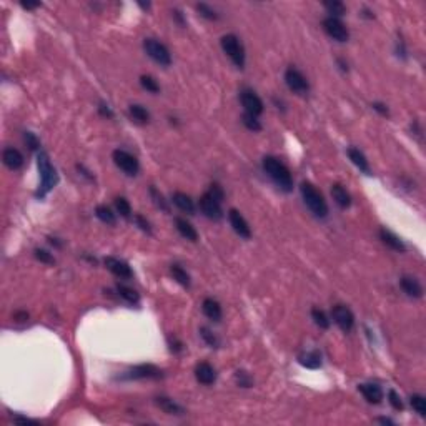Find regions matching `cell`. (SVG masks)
<instances>
[{"label":"cell","instance_id":"1","mask_svg":"<svg viewBox=\"0 0 426 426\" xmlns=\"http://www.w3.org/2000/svg\"><path fill=\"white\" fill-rule=\"evenodd\" d=\"M263 170L268 173V177L278 185L280 190L292 192L293 190V178L290 170L285 166L278 158L275 157H265L263 158Z\"/></svg>","mask_w":426,"mask_h":426},{"label":"cell","instance_id":"2","mask_svg":"<svg viewBox=\"0 0 426 426\" xmlns=\"http://www.w3.org/2000/svg\"><path fill=\"white\" fill-rule=\"evenodd\" d=\"M37 166H38V173H40V190H38V197H45L48 192L52 190L57 182H59V177H57V172L50 162V157H48L47 152H40L37 155Z\"/></svg>","mask_w":426,"mask_h":426},{"label":"cell","instance_id":"3","mask_svg":"<svg viewBox=\"0 0 426 426\" xmlns=\"http://www.w3.org/2000/svg\"><path fill=\"white\" fill-rule=\"evenodd\" d=\"M300 192L305 205L311 210V213L318 218H325L328 215V205L325 201L323 195L310 182H303L300 185Z\"/></svg>","mask_w":426,"mask_h":426},{"label":"cell","instance_id":"4","mask_svg":"<svg viewBox=\"0 0 426 426\" xmlns=\"http://www.w3.org/2000/svg\"><path fill=\"white\" fill-rule=\"evenodd\" d=\"M220 43H222L223 52L230 57L231 62L238 68H243L245 67V48L241 45V42L238 40V37L233 33L223 35Z\"/></svg>","mask_w":426,"mask_h":426},{"label":"cell","instance_id":"5","mask_svg":"<svg viewBox=\"0 0 426 426\" xmlns=\"http://www.w3.org/2000/svg\"><path fill=\"white\" fill-rule=\"evenodd\" d=\"M143 48L152 60H155V62L160 64L162 67H170V64H172V55H170L168 48H166L162 42L155 40V38H145Z\"/></svg>","mask_w":426,"mask_h":426},{"label":"cell","instance_id":"6","mask_svg":"<svg viewBox=\"0 0 426 426\" xmlns=\"http://www.w3.org/2000/svg\"><path fill=\"white\" fill-rule=\"evenodd\" d=\"M164 378V371L155 364H137L122 376V380H158Z\"/></svg>","mask_w":426,"mask_h":426},{"label":"cell","instance_id":"7","mask_svg":"<svg viewBox=\"0 0 426 426\" xmlns=\"http://www.w3.org/2000/svg\"><path fill=\"white\" fill-rule=\"evenodd\" d=\"M112 157H113L115 165L122 170V172H125L127 175H130V177H133V175L138 173L140 164H138L137 158L131 155V153L125 152V150H120V148H118V150L113 152Z\"/></svg>","mask_w":426,"mask_h":426},{"label":"cell","instance_id":"8","mask_svg":"<svg viewBox=\"0 0 426 426\" xmlns=\"http://www.w3.org/2000/svg\"><path fill=\"white\" fill-rule=\"evenodd\" d=\"M285 82H287L288 89L298 95H305L306 92L310 90V83L306 80V77L303 75L300 70H296L293 67H290L287 72H285Z\"/></svg>","mask_w":426,"mask_h":426},{"label":"cell","instance_id":"9","mask_svg":"<svg viewBox=\"0 0 426 426\" xmlns=\"http://www.w3.org/2000/svg\"><path fill=\"white\" fill-rule=\"evenodd\" d=\"M200 210L205 213L206 218L210 220H222L223 218V210H222V201H218L217 198H213L208 192L203 193L200 198Z\"/></svg>","mask_w":426,"mask_h":426},{"label":"cell","instance_id":"10","mask_svg":"<svg viewBox=\"0 0 426 426\" xmlns=\"http://www.w3.org/2000/svg\"><path fill=\"white\" fill-rule=\"evenodd\" d=\"M323 29L333 40L336 42H346L350 38V32L348 29L345 27V24L340 19H335V17H327L323 20Z\"/></svg>","mask_w":426,"mask_h":426},{"label":"cell","instance_id":"11","mask_svg":"<svg viewBox=\"0 0 426 426\" xmlns=\"http://www.w3.org/2000/svg\"><path fill=\"white\" fill-rule=\"evenodd\" d=\"M240 100H241V105H243V108L247 110V113H250V115H253V117L262 115L263 110H265L262 98H260V97H258L257 94H255L253 90H250V89H243V90H241Z\"/></svg>","mask_w":426,"mask_h":426},{"label":"cell","instance_id":"12","mask_svg":"<svg viewBox=\"0 0 426 426\" xmlns=\"http://www.w3.org/2000/svg\"><path fill=\"white\" fill-rule=\"evenodd\" d=\"M331 318H333V322H335L343 331L348 333V331L353 330L355 316H353V313H351V310L348 308V306L335 305V306H333V310H331Z\"/></svg>","mask_w":426,"mask_h":426},{"label":"cell","instance_id":"13","mask_svg":"<svg viewBox=\"0 0 426 426\" xmlns=\"http://www.w3.org/2000/svg\"><path fill=\"white\" fill-rule=\"evenodd\" d=\"M228 220H230V225L235 230V233L240 235L241 238L248 240L250 236H252V228H250L248 222L245 220V217L238 212V210L231 208L230 212H228Z\"/></svg>","mask_w":426,"mask_h":426},{"label":"cell","instance_id":"14","mask_svg":"<svg viewBox=\"0 0 426 426\" xmlns=\"http://www.w3.org/2000/svg\"><path fill=\"white\" fill-rule=\"evenodd\" d=\"M105 266H107L108 270L112 271L113 275L118 276V278H125V280H130L133 278V271H131L130 265L124 260H120V258H115V257H107L103 260Z\"/></svg>","mask_w":426,"mask_h":426},{"label":"cell","instance_id":"15","mask_svg":"<svg viewBox=\"0 0 426 426\" xmlns=\"http://www.w3.org/2000/svg\"><path fill=\"white\" fill-rule=\"evenodd\" d=\"M195 378L200 381L201 385H213L217 381V371L210 363L201 361L195 366Z\"/></svg>","mask_w":426,"mask_h":426},{"label":"cell","instance_id":"16","mask_svg":"<svg viewBox=\"0 0 426 426\" xmlns=\"http://www.w3.org/2000/svg\"><path fill=\"white\" fill-rule=\"evenodd\" d=\"M155 405L160 408V410L164 411V413H166V415H175V416L185 415V410H183V406H180L178 403L173 401L172 398L157 396V398H155Z\"/></svg>","mask_w":426,"mask_h":426},{"label":"cell","instance_id":"17","mask_svg":"<svg viewBox=\"0 0 426 426\" xmlns=\"http://www.w3.org/2000/svg\"><path fill=\"white\" fill-rule=\"evenodd\" d=\"M358 390L361 392L363 396L366 398V401L375 403V405H378L381 399H383V390L375 383H363L358 386Z\"/></svg>","mask_w":426,"mask_h":426},{"label":"cell","instance_id":"18","mask_svg":"<svg viewBox=\"0 0 426 426\" xmlns=\"http://www.w3.org/2000/svg\"><path fill=\"white\" fill-rule=\"evenodd\" d=\"M399 285H401L403 292H405L408 296L421 298V295H423V287H421V283L416 278H413V276H403V278L399 280Z\"/></svg>","mask_w":426,"mask_h":426},{"label":"cell","instance_id":"19","mask_svg":"<svg viewBox=\"0 0 426 426\" xmlns=\"http://www.w3.org/2000/svg\"><path fill=\"white\" fill-rule=\"evenodd\" d=\"M201 310H203L205 316L212 322H220L222 320V306L220 303L213 298H205L203 305H201Z\"/></svg>","mask_w":426,"mask_h":426},{"label":"cell","instance_id":"20","mask_svg":"<svg viewBox=\"0 0 426 426\" xmlns=\"http://www.w3.org/2000/svg\"><path fill=\"white\" fill-rule=\"evenodd\" d=\"M2 158L5 166H8L10 170H19L24 165V157H22V153L17 148H5Z\"/></svg>","mask_w":426,"mask_h":426},{"label":"cell","instance_id":"21","mask_svg":"<svg viewBox=\"0 0 426 426\" xmlns=\"http://www.w3.org/2000/svg\"><path fill=\"white\" fill-rule=\"evenodd\" d=\"M380 238L386 245V247H390L392 250H394V252H401L403 253L406 250L405 243H403V241L399 240L394 233H392L390 230H386V228H381V230H380Z\"/></svg>","mask_w":426,"mask_h":426},{"label":"cell","instance_id":"22","mask_svg":"<svg viewBox=\"0 0 426 426\" xmlns=\"http://www.w3.org/2000/svg\"><path fill=\"white\" fill-rule=\"evenodd\" d=\"M331 197H333V200L336 201V205L341 206V208H348L351 205L350 193L346 192V188L341 185V183H335V185L331 187Z\"/></svg>","mask_w":426,"mask_h":426},{"label":"cell","instance_id":"23","mask_svg":"<svg viewBox=\"0 0 426 426\" xmlns=\"http://www.w3.org/2000/svg\"><path fill=\"white\" fill-rule=\"evenodd\" d=\"M346 153H348L350 160L353 162V165L358 166V168L361 170L363 173H366V175L371 173V168H370V164H368L366 157H364L363 153L358 150V148L351 147V148H348V152H346Z\"/></svg>","mask_w":426,"mask_h":426},{"label":"cell","instance_id":"24","mask_svg":"<svg viewBox=\"0 0 426 426\" xmlns=\"http://www.w3.org/2000/svg\"><path fill=\"white\" fill-rule=\"evenodd\" d=\"M175 227H177L178 233L183 236V238L190 240V241H197L198 240V233H197V230L192 227L190 222H187L185 218H175Z\"/></svg>","mask_w":426,"mask_h":426},{"label":"cell","instance_id":"25","mask_svg":"<svg viewBox=\"0 0 426 426\" xmlns=\"http://www.w3.org/2000/svg\"><path fill=\"white\" fill-rule=\"evenodd\" d=\"M172 201L178 206L180 210H182V212H187V213H190V215L195 213V203H193V200L187 195V193L175 192L173 195H172Z\"/></svg>","mask_w":426,"mask_h":426},{"label":"cell","instance_id":"26","mask_svg":"<svg viewBox=\"0 0 426 426\" xmlns=\"http://www.w3.org/2000/svg\"><path fill=\"white\" fill-rule=\"evenodd\" d=\"M298 361H300L303 366L310 368V370H316V368L322 366V355L316 350L306 351V353H301L300 357H298Z\"/></svg>","mask_w":426,"mask_h":426},{"label":"cell","instance_id":"27","mask_svg":"<svg viewBox=\"0 0 426 426\" xmlns=\"http://www.w3.org/2000/svg\"><path fill=\"white\" fill-rule=\"evenodd\" d=\"M129 113H130V117L140 125L147 124V122L150 120V113H148L147 108H143L142 105H130Z\"/></svg>","mask_w":426,"mask_h":426},{"label":"cell","instance_id":"28","mask_svg":"<svg viewBox=\"0 0 426 426\" xmlns=\"http://www.w3.org/2000/svg\"><path fill=\"white\" fill-rule=\"evenodd\" d=\"M95 215H97V218H98L100 222L107 223V225H115V222H117L115 213H113L112 210L108 208V206H105V205H98V206H97V208H95Z\"/></svg>","mask_w":426,"mask_h":426},{"label":"cell","instance_id":"29","mask_svg":"<svg viewBox=\"0 0 426 426\" xmlns=\"http://www.w3.org/2000/svg\"><path fill=\"white\" fill-rule=\"evenodd\" d=\"M170 273H172L173 280H177V282L182 285V287H187V288L190 287V275H188L180 265H172V266H170Z\"/></svg>","mask_w":426,"mask_h":426},{"label":"cell","instance_id":"30","mask_svg":"<svg viewBox=\"0 0 426 426\" xmlns=\"http://www.w3.org/2000/svg\"><path fill=\"white\" fill-rule=\"evenodd\" d=\"M117 293L120 295V298H124V300L129 301V303H138V300H140L138 293L135 292L133 288L125 287V285H117Z\"/></svg>","mask_w":426,"mask_h":426},{"label":"cell","instance_id":"31","mask_svg":"<svg viewBox=\"0 0 426 426\" xmlns=\"http://www.w3.org/2000/svg\"><path fill=\"white\" fill-rule=\"evenodd\" d=\"M323 5L331 14V17H335V19H338L340 15H345V12H346L345 3L340 2V0H333V2H323Z\"/></svg>","mask_w":426,"mask_h":426},{"label":"cell","instance_id":"32","mask_svg":"<svg viewBox=\"0 0 426 426\" xmlns=\"http://www.w3.org/2000/svg\"><path fill=\"white\" fill-rule=\"evenodd\" d=\"M311 318H313L315 325H318V327L323 328V330L330 328V320H328V316L325 315V311L318 310V308H313V310H311Z\"/></svg>","mask_w":426,"mask_h":426},{"label":"cell","instance_id":"33","mask_svg":"<svg viewBox=\"0 0 426 426\" xmlns=\"http://www.w3.org/2000/svg\"><path fill=\"white\" fill-rule=\"evenodd\" d=\"M200 335H201V338L205 340V343L208 345V346H212V348H217V346L220 345V340H218L217 335H215V333L210 330V328L201 327V328H200Z\"/></svg>","mask_w":426,"mask_h":426},{"label":"cell","instance_id":"34","mask_svg":"<svg viewBox=\"0 0 426 426\" xmlns=\"http://www.w3.org/2000/svg\"><path fill=\"white\" fill-rule=\"evenodd\" d=\"M115 206H117V212L120 213L124 218H130L131 217V206L129 203V200L124 198V197H118V198H115Z\"/></svg>","mask_w":426,"mask_h":426},{"label":"cell","instance_id":"35","mask_svg":"<svg viewBox=\"0 0 426 426\" xmlns=\"http://www.w3.org/2000/svg\"><path fill=\"white\" fill-rule=\"evenodd\" d=\"M411 406L420 416H426V398L425 396H421V394H413Z\"/></svg>","mask_w":426,"mask_h":426},{"label":"cell","instance_id":"36","mask_svg":"<svg viewBox=\"0 0 426 426\" xmlns=\"http://www.w3.org/2000/svg\"><path fill=\"white\" fill-rule=\"evenodd\" d=\"M140 83H142V87L147 92H152V94H158V92H160V85H158V82L150 75L140 77Z\"/></svg>","mask_w":426,"mask_h":426},{"label":"cell","instance_id":"37","mask_svg":"<svg viewBox=\"0 0 426 426\" xmlns=\"http://www.w3.org/2000/svg\"><path fill=\"white\" fill-rule=\"evenodd\" d=\"M241 124H243L248 130H252V131H260L262 130L260 120H258L257 117L250 115V113H245V115L241 117Z\"/></svg>","mask_w":426,"mask_h":426},{"label":"cell","instance_id":"38","mask_svg":"<svg viewBox=\"0 0 426 426\" xmlns=\"http://www.w3.org/2000/svg\"><path fill=\"white\" fill-rule=\"evenodd\" d=\"M150 195H152V198H153V203H155L158 208L164 210V212H168V205H166L164 195H162V193H158L155 187H150Z\"/></svg>","mask_w":426,"mask_h":426},{"label":"cell","instance_id":"39","mask_svg":"<svg viewBox=\"0 0 426 426\" xmlns=\"http://www.w3.org/2000/svg\"><path fill=\"white\" fill-rule=\"evenodd\" d=\"M197 10L200 12L201 17H205V19H208V20H217L218 19L217 12H215L210 5H206V3H198V5H197Z\"/></svg>","mask_w":426,"mask_h":426},{"label":"cell","instance_id":"40","mask_svg":"<svg viewBox=\"0 0 426 426\" xmlns=\"http://www.w3.org/2000/svg\"><path fill=\"white\" fill-rule=\"evenodd\" d=\"M235 381L238 383L240 386H243V388H248V386H252V378L248 376V373L245 371H236L235 373Z\"/></svg>","mask_w":426,"mask_h":426},{"label":"cell","instance_id":"41","mask_svg":"<svg viewBox=\"0 0 426 426\" xmlns=\"http://www.w3.org/2000/svg\"><path fill=\"white\" fill-rule=\"evenodd\" d=\"M208 193L218 201H223V198H225V192H223V188L218 185V183H212V185L208 187Z\"/></svg>","mask_w":426,"mask_h":426},{"label":"cell","instance_id":"42","mask_svg":"<svg viewBox=\"0 0 426 426\" xmlns=\"http://www.w3.org/2000/svg\"><path fill=\"white\" fill-rule=\"evenodd\" d=\"M35 258H37V260H40L42 263H47V265H52V263L55 262L54 257H52L50 253L45 252V250H40V248L35 250Z\"/></svg>","mask_w":426,"mask_h":426},{"label":"cell","instance_id":"43","mask_svg":"<svg viewBox=\"0 0 426 426\" xmlns=\"http://www.w3.org/2000/svg\"><path fill=\"white\" fill-rule=\"evenodd\" d=\"M133 222L137 223V227H138L142 231H145V233H152L150 223H148L147 220H145V218L142 217V215H135V217H133Z\"/></svg>","mask_w":426,"mask_h":426},{"label":"cell","instance_id":"44","mask_svg":"<svg viewBox=\"0 0 426 426\" xmlns=\"http://www.w3.org/2000/svg\"><path fill=\"white\" fill-rule=\"evenodd\" d=\"M388 398H390V403H392V406L394 408V410H403V401H401L399 394L394 392V390H390Z\"/></svg>","mask_w":426,"mask_h":426},{"label":"cell","instance_id":"45","mask_svg":"<svg viewBox=\"0 0 426 426\" xmlns=\"http://www.w3.org/2000/svg\"><path fill=\"white\" fill-rule=\"evenodd\" d=\"M25 142H27L30 150H37L38 148V140L33 133H30V131H25Z\"/></svg>","mask_w":426,"mask_h":426},{"label":"cell","instance_id":"46","mask_svg":"<svg viewBox=\"0 0 426 426\" xmlns=\"http://www.w3.org/2000/svg\"><path fill=\"white\" fill-rule=\"evenodd\" d=\"M14 421L15 423H20V425H38L35 420H30V418H24V416H14Z\"/></svg>","mask_w":426,"mask_h":426},{"label":"cell","instance_id":"47","mask_svg":"<svg viewBox=\"0 0 426 426\" xmlns=\"http://www.w3.org/2000/svg\"><path fill=\"white\" fill-rule=\"evenodd\" d=\"M98 112L102 113L103 117H108V118H112V117H113V112L110 110V107H108V105H105V103H100Z\"/></svg>","mask_w":426,"mask_h":426},{"label":"cell","instance_id":"48","mask_svg":"<svg viewBox=\"0 0 426 426\" xmlns=\"http://www.w3.org/2000/svg\"><path fill=\"white\" fill-rule=\"evenodd\" d=\"M373 108H375L376 112H380L381 115H388V108H386V105H383V103L375 102V103H373Z\"/></svg>","mask_w":426,"mask_h":426},{"label":"cell","instance_id":"49","mask_svg":"<svg viewBox=\"0 0 426 426\" xmlns=\"http://www.w3.org/2000/svg\"><path fill=\"white\" fill-rule=\"evenodd\" d=\"M20 5L27 8V10H33V8L40 7V2H30V0H27V2H20Z\"/></svg>","mask_w":426,"mask_h":426},{"label":"cell","instance_id":"50","mask_svg":"<svg viewBox=\"0 0 426 426\" xmlns=\"http://www.w3.org/2000/svg\"><path fill=\"white\" fill-rule=\"evenodd\" d=\"M170 345H172V346H170V350L175 351V353H178V351H182V346H183V345L180 343V341H177V340H173V341H172V340H170Z\"/></svg>","mask_w":426,"mask_h":426},{"label":"cell","instance_id":"51","mask_svg":"<svg viewBox=\"0 0 426 426\" xmlns=\"http://www.w3.org/2000/svg\"><path fill=\"white\" fill-rule=\"evenodd\" d=\"M173 17L180 22V25H182V27L185 25V20H183V14H182L180 10H173Z\"/></svg>","mask_w":426,"mask_h":426},{"label":"cell","instance_id":"52","mask_svg":"<svg viewBox=\"0 0 426 426\" xmlns=\"http://www.w3.org/2000/svg\"><path fill=\"white\" fill-rule=\"evenodd\" d=\"M27 318H29V315L24 313V311H17V313H15V320H17V322H24V320H27Z\"/></svg>","mask_w":426,"mask_h":426},{"label":"cell","instance_id":"53","mask_svg":"<svg viewBox=\"0 0 426 426\" xmlns=\"http://www.w3.org/2000/svg\"><path fill=\"white\" fill-rule=\"evenodd\" d=\"M380 421H381V423H385V425H394L392 420H386V418H380Z\"/></svg>","mask_w":426,"mask_h":426}]
</instances>
